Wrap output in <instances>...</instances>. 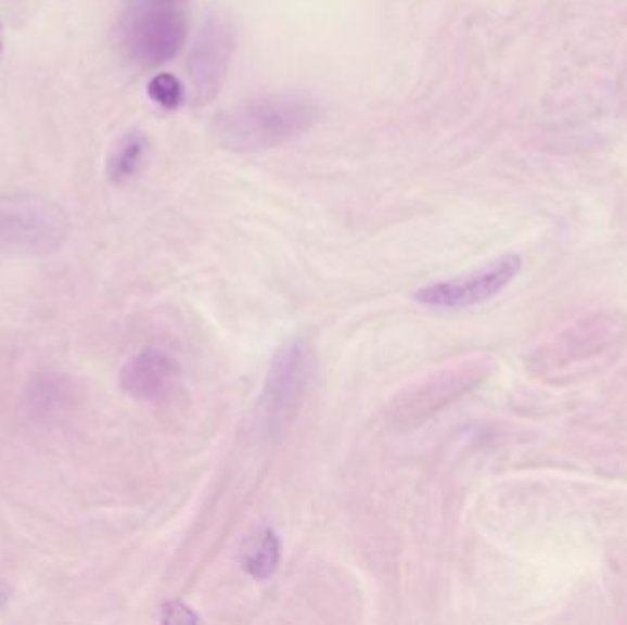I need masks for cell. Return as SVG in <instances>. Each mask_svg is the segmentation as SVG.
<instances>
[{"label": "cell", "instance_id": "cell-1", "mask_svg": "<svg viewBox=\"0 0 627 625\" xmlns=\"http://www.w3.org/2000/svg\"><path fill=\"white\" fill-rule=\"evenodd\" d=\"M320 116V105L308 95H263L225 114L219 136L226 148L260 151L291 142L312 129Z\"/></svg>", "mask_w": 627, "mask_h": 625}, {"label": "cell", "instance_id": "cell-5", "mask_svg": "<svg viewBox=\"0 0 627 625\" xmlns=\"http://www.w3.org/2000/svg\"><path fill=\"white\" fill-rule=\"evenodd\" d=\"M310 363V350L302 340L286 343L273 358L263 396V417L270 431L281 430L296 413Z\"/></svg>", "mask_w": 627, "mask_h": 625}, {"label": "cell", "instance_id": "cell-11", "mask_svg": "<svg viewBox=\"0 0 627 625\" xmlns=\"http://www.w3.org/2000/svg\"><path fill=\"white\" fill-rule=\"evenodd\" d=\"M161 613L164 624L193 625L201 622L199 614L182 602L164 603Z\"/></svg>", "mask_w": 627, "mask_h": 625}, {"label": "cell", "instance_id": "cell-3", "mask_svg": "<svg viewBox=\"0 0 627 625\" xmlns=\"http://www.w3.org/2000/svg\"><path fill=\"white\" fill-rule=\"evenodd\" d=\"M523 260L520 255H504L501 259L494 260L479 270L470 271L461 278L422 286L414 294V299L424 307L440 310L474 307L503 292L517 278Z\"/></svg>", "mask_w": 627, "mask_h": 625}, {"label": "cell", "instance_id": "cell-2", "mask_svg": "<svg viewBox=\"0 0 627 625\" xmlns=\"http://www.w3.org/2000/svg\"><path fill=\"white\" fill-rule=\"evenodd\" d=\"M66 213L36 195L0 196V254L47 257L65 244Z\"/></svg>", "mask_w": 627, "mask_h": 625}, {"label": "cell", "instance_id": "cell-6", "mask_svg": "<svg viewBox=\"0 0 627 625\" xmlns=\"http://www.w3.org/2000/svg\"><path fill=\"white\" fill-rule=\"evenodd\" d=\"M235 50V31L222 17L207 18L191 48L190 72L193 101L206 105L219 94L226 81L231 55Z\"/></svg>", "mask_w": 627, "mask_h": 625}, {"label": "cell", "instance_id": "cell-14", "mask_svg": "<svg viewBox=\"0 0 627 625\" xmlns=\"http://www.w3.org/2000/svg\"><path fill=\"white\" fill-rule=\"evenodd\" d=\"M0 598H2V596H0Z\"/></svg>", "mask_w": 627, "mask_h": 625}, {"label": "cell", "instance_id": "cell-4", "mask_svg": "<svg viewBox=\"0 0 627 625\" xmlns=\"http://www.w3.org/2000/svg\"><path fill=\"white\" fill-rule=\"evenodd\" d=\"M127 47L130 55L145 66L164 65L171 61L185 41V21L177 10L166 4L145 2L127 24Z\"/></svg>", "mask_w": 627, "mask_h": 625}, {"label": "cell", "instance_id": "cell-8", "mask_svg": "<svg viewBox=\"0 0 627 625\" xmlns=\"http://www.w3.org/2000/svg\"><path fill=\"white\" fill-rule=\"evenodd\" d=\"M281 547L272 528H263L249 537L243 552V569L255 579H267L278 571Z\"/></svg>", "mask_w": 627, "mask_h": 625}, {"label": "cell", "instance_id": "cell-7", "mask_svg": "<svg viewBox=\"0 0 627 625\" xmlns=\"http://www.w3.org/2000/svg\"><path fill=\"white\" fill-rule=\"evenodd\" d=\"M177 361L156 348H148L130 356L119 372V382L125 393L138 400H158L171 390L177 380Z\"/></svg>", "mask_w": 627, "mask_h": 625}, {"label": "cell", "instance_id": "cell-13", "mask_svg": "<svg viewBox=\"0 0 627 625\" xmlns=\"http://www.w3.org/2000/svg\"><path fill=\"white\" fill-rule=\"evenodd\" d=\"M2 44H4V34H2V26H0V55H2Z\"/></svg>", "mask_w": 627, "mask_h": 625}, {"label": "cell", "instance_id": "cell-10", "mask_svg": "<svg viewBox=\"0 0 627 625\" xmlns=\"http://www.w3.org/2000/svg\"><path fill=\"white\" fill-rule=\"evenodd\" d=\"M148 94L154 103L167 111H175L184 101V89L172 74H158L148 85Z\"/></svg>", "mask_w": 627, "mask_h": 625}, {"label": "cell", "instance_id": "cell-12", "mask_svg": "<svg viewBox=\"0 0 627 625\" xmlns=\"http://www.w3.org/2000/svg\"><path fill=\"white\" fill-rule=\"evenodd\" d=\"M148 2H154V4H166V7H172V4H177L178 0H148Z\"/></svg>", "mask_w": 627, "mask_h": 625}, {"label": "cell", "instance_id": "cell-9", "mask_svg": "<svg viewBox=\"0 0 627 625\" xmlns=\"http://www.w3.org/2000/svg\"><path fill=\"white\" fill-rule=\"evenodd\" d=\"M148 142L140 135L125 136L124 140L114 149L108 160V177L116 183H124L137 175L145 156Z\"/></svg>", "mask_w": 627, "mask_h": 625}]
</instances>
